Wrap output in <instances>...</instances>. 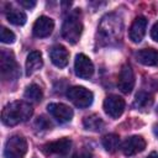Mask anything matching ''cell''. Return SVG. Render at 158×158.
<instances>
[{
  "mask_svg": "<svg viewBox=\"0 0 158 158\" xmlns=\"http://www.w3.org/2000/svg\"><path fill=\"white\" fill-rule=\"evenodd\" d=\"M33 109L26 101H12L7 104L1 112V121L6 126H16L27 121L32 116Z\"/></svg>",
  "mask_w": 158,
  "mask_h": 158,
  "instance_id": "obj_1",
  "label": "cell"
},
{
  "mask_svg": "<svg viewBox=\"0 0 158 158\" xmlns=\"http://www.w3.org/2000/svg\"><path fill=\"white\" fill-rule=\"evenodd\" d=\"M83 31V23L80 20V10H73L64 20L62 25V36L65 41L74 44L79 41Z\"/></svg>",
  "mask_w": 158,
  "mask_h": 158,
  "instance_id": "obj_2",
  "label": "cell"
},
{
  "mask_svg": "<svg viewBox=\"0 0 158 158\" xmlns=\"http://www.w3.org/2000/svg\"><path fill=\"white\" fill-rule=\"evenodd\" d=\"M0 73L4 80H15L20 75V69L14 53L2 49L0 53Z\"/></svg>",
  "mask_w": 158,
  "mask_h": 158,
  "instance_id": "obj_3",
  "label": "cell"
},
{
  "mask_svg": "<svg viewBox=\"0 0 158 158\" xmlns=\"http://www.w3.org/2000/svg\"><path fill=\"white\" fill-rule=\"evenodd\" d=\"M26 153H27V141L25 137L15 135L6 141L4 148L5 158H25Z\"/></svg>",
  "mask_w": 158,
  "mask_h": 158,
  "instance_id": "obj_4",
  "label": "cell"
},
{
  "mask_svg": "<svg viewBox=\"0 0 158 158\" xmlns=\"http://www.w3.org/2000/svg\"><path fill=\"white\" fill-rule=\"evenodd\" d=\"M67 96L79 109H84V107L90 106L93 100H94V94L84 86H72V88H69L68 91H67Z\"/></svg>",
  "mask_w": 158,
  "mask_h": 158,
  "instance_id": "obj_5",
  "label": "cell"
},
{
  "mask_svg": "<svg viewBox=\"0 0 158 158\" xmlns=\"http://www.w3.org/2000/svg\"><path fill=\"white\" fill-rule=\"evenodd\" d=\"M125 110V100L118 95H109L104 100V111L112 118H118Z\"/></svg>",
  "mask_w": 158,
  "mask_h": 158,
  "instance_id": "obj_6",
  "label": "cell"
},
{
  "mask_svg": "<svg viewBox=\"0 0 158 158\" xmlns=\"http://www.w3.org/2000/svg\"><path fill=\"white\" fill-rule=\"evenodd\" d=\"M74 72L77 77L83 79H89L94 74V64L89 57L83 53L77 54L74 60Z\"/></svg>",
  "mask_w": 158,
  "mask_h": 158,
  "instance_id": "obj_7",
  "label": "cell"
},
{
  "mask_svg": "<svg viewBox=\"0 0 158 158\" xmlns=\"http://www.w3.org/2000/svg\"><path fill=\"white\" fill-rule=\"evenodd\" d=\"M117 86L125 94H128L132 91V89L135 86V74H133V70L130 64L122 65V68L118 73Z\"/></svg>",
  "mask_w": 158,
  "mask_h": 158,
  "instance_id": "obj_8",
  "label": "cell"
},
{
  "mask_svg": "<svg viewBox=\"0 0 158 158\" xmlns=\"http://www.w3.org/2000/svg\"><path fill=\"white\" fill-rule=\"evenodd\" d=\"M47 110H48V112L59 123L69 122L72 120V117H73V110L68 105L62 104V102H52V104H48Z\"/></svg>",
  "mask_w": 158,
  "mask_h": 158,
  "instance_id": "obj_9",
  "label": "cell"
},
{
  "mask_svg": "<svg viewBox=\"0 0 158 158\" xmlns=\"http://www.w3.org/2000/svg\"><path fill=\"white\" fill-rule=\"evenodd\" d=\"M146 148V141L142 136H131L125 139V142L121 146L122 153L127 157L135 156L139 152H142Z\"/></svg>",
  "mask_w": 158,
  "mask_h": 158,
  "instance_id": "obj_10",
  "label": "cell"
},
{
  "mask_svg": "<svg viewBox=\"0 0 158 158\" xmlns=\"http://www.w3.org/2000/svg\"><path fill=\"white\" fill-rule=\"evenodd\" d=\"M72 148V141L67 137L59 138L57 141L46 143L43 146V152L46 154H58V156H65L69 153Z\"/></svg>",
  "mask_w": 158,
  "mask_h": 158,
  "instance_id": "obj_11",
  "label": "cell"
},
{
  "mask_svg": "<svg viewBox=\"0 0 158 158\" xmlns=\"http://www.w3.org/2000/svg\"><path fill=\"white\" fill-rule=\"evenodd\" d=\"M54 28V21L48 16H40L32 27V32L35 37L44 38L48 37Z\"/></svg>",
  "mask_w": 158,
  "mask_h": 158,
  "instance_id": "obj_12",
  "label": "cell"
},
{
  "mask_svg": "<svg viewBox=\"0 0 158 158\" xmlns=\"http://www.w3.org/2000/svg\"><path fill=\"white\" fill-rule=\"evenodd\" d=\"M147 30V19L144 16H137L133 22L131 23V27L128 30V37L133 43H139Z\"/></svg>",
  "mask_w": 158,
  "mask_h": 158,
  "instance_id": "obj_13",
  "label": "cell"
},
{
  "mask_svg": "<svg viewBox=\"0 0 158 158\" xmlns=\"http://www.w3.org/2000/svg\"><path fill=\"white\" fill-rule=\"evenodd\" d=\"M121 31V22L117 19H114V15H107L102 19L100 23V32L105 36V38H111L117 36Z\"/></svg>",
  "mask_w": 158,
  "mask_h": 158,
  "instance_id": "obj_14",
  "label": "cell"
},
{
  "mask_svg": "<svg viewBox=\"0 0 158 158\" xmlns=\"http://www.w3.org/2000/svg\"><path fill=\"white\" fill-rule=\"evenodd\" d=\"M49 58L52 63L58 68H64L69 60V52L62 44H54L49 49Z\"/></svg>",
  "mask_w": 158,
  "mask_h": 158,
  "instance_id": "obj_15",
  "label": "cell"
},
{
  "mask_svg": "<svg viewBox=\"0 0 158 158\" xmlns=\"http://www.w3.org/2000/svg\"><path fill=\"white\" fill-rule=\"evenodd\" d=\"M136 59L147 67H156L158 65V51L153 48H144L136 53Z\"/></svg>",
  "mask_w": 158,
  "mask_h": 158,
  "instance_id": "obj_16",
  "label": "cell"
},
{
  "mask_svg": "<svg viewBox=\"0 0 158 158\" xmlns=\"http://www.w3.org/2000/svg\"><path fill=\"white\" fill-rule=\"evenodd\" d=\"M42 65H43V59H42L41 52L32 51L27 56V59H26V74L27 75H32L38 69H41Z\"/></svg>",
  "mask_w": 158,
  "mask_h": 158,
  "instance_id": "obj_17",
  "label": "cell"
},
{
  "mask_svg": "<svg viewBox=\"0 0 158 158\" xmlns=\"http://www.w3.org/2000/svg\"><path fill=\"white\" fill-rule=\"evenodd\" d=\"M83 125H84V127H85L86 130H89V131L99 132V131H101L102 127H104V121H102V118H101L99 115L93 114V115H90V116L84 117Z\"/></svg>",
  "mask_w": 158,
  "mask_h": 158,
  "instance_id": "obj_18",
  "label": "cell"
},
{
  "mask_svg": "<svg viewBox=\"0 0 158 158\" xmlns=\"http://www.w3.org/2000/svg\"><path fill=\"white\" fill-rule=\"evenodd\" d=\"M101 143H102V147L105 148L106 152L115 153L120 147V137L115 133H109V135H105L102 137Z\"/></svg>",
  "mask_w": 158,
  "mask_h": 158,
  "instance_id": "obj_19",
  "label": "cell"
},
{
  "mask_svg": "<svg viewBox=\"0 0 158 158\" xmlns=\"http://www.w3.org/2000/svg\"><path fill=\"white\" fill-rule=\"evenodd\" d=\"M6 19L12 25H16V26H22L25 25L26 22V14L21 10H17V9H10L7 12H6Z\"/></svg>",
  "mask_w": 158,
  "mask_h": 158,
  "instance_id": "obj_20",
  "label": "cell"
},
{
  "mask_svg": "<svg viewBox=\"0 0 158 158\" xmlns=\"http://www.w3.org/2000/svg\"><path fill=\"white\" fill-rule=\"evenodd\" d=\"M23 96H25V99H27L32 102H40L43 98V93H42V89L37 84H31L26 88Z\"/></svg>",
  "mask_w": 158,
  "mask_h": 158,
  "instance_id": "obj_21",
  "label": "cell"
},
{
  "mask_svg": "<svg viewBox=\"0 0 158 158\" xmlns=\"http://www.w3.org/2000/svg\"><path fill=\"white\" fill-rule=\"evenodd\" d=\"M152 102H153L152 95H149L148 93H144V91L137 93L136 100H135V106L136 107H146V106H149Z\"/></svg>",
  "mask_w": 158,
  "mask_h": 158,
  "instance_id": "obj_22",
  "label": "cell"
},
{
  "mask_svg": "<svg viewBox=\"0 0 158 158\" xmlns=\"http://www.w3.org/2000/svg\"><path fill=\"white\" fill-rule=\"evenodd\" d=\"M0 40H1L2 43L10 44V43H14V42H15L16 36H15V33H14L11 30H9V28H6V27H1V31H0Z\"/></svg>",
  "mask_w": 158,
  "mask_h": 158,
  "instance_id": "obj_23",
  "label": "cell"
},
{
  "mask_svg": "<svg viewBox=\"0 0 158 158\" xmlns=\"http://www.w3.org/2000/svg\"><path fill=\"white\" fill-rule=\"evenodd\" d=\"M36 125L37 126H40L41 128H43V130H47V128H49L51 127V122L49 121H47L44 117H38V120L36 121Z\"/></svg>",
  "mask_w": 158,
  "mask_h": 158,
  "instance_id": "obj_24",
  "label": "cell"
},
{
  "mask_svg": "<svg viewBox=\"0 0 158 158\" xmlns=\"http://www.w3.org/2000/svg\"><path fill=\"white\" fill-rule=\"evenodd\" d=\"M19 4L22 7H26V9H32V7L36 6V1L35 0H19Z\"/></svg>",
  "mask_w": 158,
  "mask_h": 158,
  "instance_id": "obj_25",
  "label": "cell"
},
{
  "mask_svg": "<svg viewBox=\"0 0 158 158\" xmlns=\"http://www.w3.org/2000/svg\"><path fill=\"white\" fill-rule=\"evenodd\" d=\"M151 37L153 41L158 42V22H156L151 28Z\"/></svg>",
  "mask_w": 158,
  "mask_h": 158,
  "instance_id": "obj_26",
  "label": "cell"
},
{
  "mask_svg": "<svg viewBox=\"0 0 158 158\" xmlns=\"http://www.w3.org/2000/svg\"><path fill=\"white\" fill-rule=\"evenodd\" d=\"M146 158H158V152H151Z\"/></svg>",
  "mask_w": 158,
  "mask_h": 158,
  "instance_id": "obj_27",
  "label": "cell"
},
{
  "mask_svg": "<svg viewBox=\"0 0 158 158\" xmlns=\"http://www.w3.org/2000/svg\"><path fill=\"white\" fill-rule=\"evenodd\" d=\"M79 158H91V157H90L89 154H83V156H80Z\"/></svg>",
  "mask_w": 158,
  "mask_h": 158,
  "instance_id": "obj_28",
  "label": "cell"
},
{
  "mask_svg": "<svg viewBox=\"0 0 158 158\" xmlns=\"http://www.w3.org/2000/svg\"><path fill=\"white\" fill-rule=\"evenodd\" d=\"M154 132H156V133H157V135H158V127H157V126H156V127H154Z\"/></svg>",
  "mask_w": 158,
  "mask_h": 158,
  "instance_id": "obj_29",
  "label": "cell"
}]
</instances>
